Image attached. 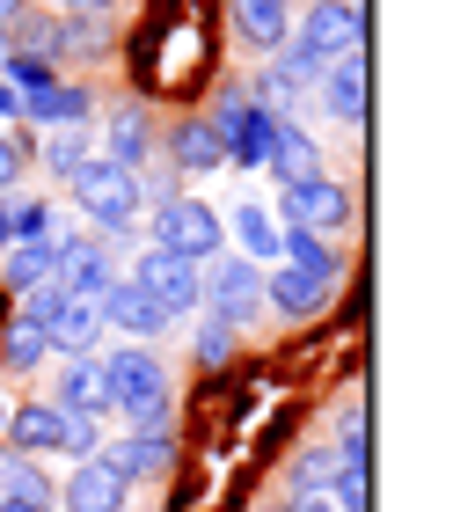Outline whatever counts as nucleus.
<instances>
[{"mask_svg": "<svg viewBox=\"0 0 475 512\" xmlns=\"http://www.w3.org/2000/svg\"><path fill=\"white\" fill-rule=\"evenodd\" d=\"M103 381H110V417H125L132 432H169V366L154 359V344H110Z\"/></svg>", "mask_w": 475, "mask_h": 512, "instance_id": "1", "label": "nucleus"}, {"mask_svg": "<svg viewBox=\"0 0 475 512\" xmlns=\"http://www.w3.org/2000/svg\"><path fill=\"white\" fill-rule=\"evenodd\" d=\"M161 52H169V96H183V88H198L205 81V66H212V37L198 30V0H161L154 22H147V37L132 44V74L139 66H154Z\"/></svg>", "mask_w": 475, "mask_h": 512, "instance_id": "2", "label": "nucleus"}, {"mask_svg": "<svg viewBox=\"0 0 475 512\" xmlns=\"http://www.w3.org/2000/svg\"><path fill=\"white\" fill-rule=\"evenodd\" d=\"M66 198L81 205L88 227H103V235H117V242H125L139 227V213H147V198H139V169H117V161H103V154L66 183Z\"/></svg>", "mask_w": 475, "mask_h": 512, "instance_id": "3", "label": "nucleus"}, {"mask_svg": "<svg viewBox=\"0 0 475 512\" xmlns=\"http://www.w3.org/2000/svg\"><path fill=\"white\" fill-rule=\"evenodd\" d=\"M147 249L183 256V264H212V256L227 249V227H220V213H212L205 198L176 191L169 205H154V242H147Z\"/></svg>", "mask_w": 475, "mask_h": 512, "instance_id": "4", "label": "nucleus"}, {"mask_svg": "<svg viewBox=\"0 0 475 512\" xmlns=\"http://www.w3.org/2000/svg\"><path fill=\"white\" fill-rule=\"evenodd\" d=\"M212 139H220V147H227V161H234V169H256V176H264V161H271V139H278V125L285 118H271V110H256L249 96H242V88H220V96H212Z\"/></svg>", "mask_w": 475, "mask_h": 512, "instance_id": "5", "label": "nucleus"}, {"mask_svg": "<svg viewBox=\"0 0 475 512\" xmlns=\"http://www.w3.org/2000/svg\"><path fill=\"white\" fill-rule=\"evenodd\" d=\"M198 278H205V308H198V315L227 322V330H249L256 315H271V308H264V271L242 264L234 249H220L212 264H198Z\"/></svg>", "mask_w": 475, "mask_h": 512, "instance_id": "6", "label": "nucleus"}, {"mask_svg": "<svg viewBox=\"0 0 475 512\" xmlns=\"http://www.w3.org/2000/svg\"><path fill=\"white\" fill-rule=\"evenodd\" d=\"M278 227H300V235H329L337 242L344 235V220H351V191L337 176H300V183H278Z\"/></svg>", "mask_w": 475, "mask_h": 512, "instance_id": "7", "label": "nucleus"}, {"mask_svg": "<svg viewBox=\"0 0 475 512\" xmlns=\"http://www.w3.org/2000/svg\"><path fill=\"white\" fill-rule=\"evenodd\" d=\"M315 66H329L337 52H351V44H366V0H307V8L293 15V37Z\"/></svg>", "mask_w": 475, "mask_h": 512, "instance_id": "8", "label": "nucleus"}, {"mask_svg": "<svg viewBox=\"0 0 475 512\" xmlns=\"http://www.w3.org/2000/svg\"><path fill=\"white\" fill-rule=\"evenodd\" d=\"M125 278H132V286L147 293L169 322L205 308V278H198V264H183V256H161V249H147V242H139V256H132V271H125Z\"/></svg>", "mask_w": 475, "mask_h": 512, "instance_id": "9", "label": "nucleus"}, {"mask_svg": "<svg viewBox=\"0 0 475 512\" xmlns=\"http://www.w3.org/2000/svg\"><path fill=\"white\" fill-rule=\"evenodd\" d=\"M95 315H103V330H117L125 344H154L161 330H169V315H161V308H154V300L132 286L125 271H117L110 286H103V300H95Z\"/></svg>", "mask_w": 475, "mask_h": 512, "instance_id": "10", "label": "nucleus"}, {"mask_svg": "<svg viewBox=\"0 0 475 512\" xmlns=\"http://www.w3.org/2000/svg\"><path fill=\"white\" fill-rule=\"evenodd\" d=\"M95 154L117 161V169H154V118H147V103H117L103 132H95Z\"/></svg>", "mask_w": 475, "mask_h": 512, "instance_id": "11", "label": "nucleus"}, {"mask_svg": "<svg viewBox=\"0 0 475 512\" xmlns=\"http://www.w3.org/2000/svg\"><path fill=\"white\" fill-rule=\"evenodd\" d=\"M315 96H322V110L337 125H351V132L366 125V44H351V52H337V59L322 66Z\"/></svg>", "mask_w": 475, "mask_h": 512, "instance_id": "12", "label": "nucleus"}, {"mask_svg": "<svg viewBox=\"0 0 475 512\" xmlns=\"http://www.w3.org/2000/svg\"><path fill=\"white\" fill-rule=\"evenodd\" d=\"M103 461L125 476V491H132V483H161V476L176 469V432H125V439H103Z\"/></svg>", "mask_w": 475, "mask_h": 512, "instance_id": "13", "label": "nucleus"}, {"mask_svg": "<svg viewBox=\"0 0 475 512\" xmlns=\"http://www.w3.org/2000/svg\"><path fill=\"white\" fill-rule=\"evenodd\" d=\"M220 227H227V249L242 256V264H256V271H271V264H278V235H285V227L271 220V205H264V198H242L234 213H220Z\"/></svg>", "mask_w": 475, "mask_h": 512, "instance_id": "14", "label": "nucleus"}, {"mask_svg": "<svg viewBox=\"0 0 475 512\" xmlns=\"http://www.w3.org/2000/svg\"><path fill=\"white\" fill-rule=\"evenodd\" d=\"M59 505L66 512H125V476L103 454L74 461V476H59Z\"/></svg>", "mask_w": 475, "mask_h": 512, "instance_id": "15", "label": "nucleus"}, {"mask_svg": "<svg viewBox=\"0 0 475 512\" xmlns=\"http://www.w3.org/2000/svg\"><path fill=\"white\" fill-rule=\"evenodd\" d=\"M52 403H59V410H81V417H110V381H103V352H81V359H59V381H52Z\"/></svg>", "mask_w": 475, "mask_h": 512, "instance_id": "16", "label": "nucleus"}, {"mask_svg": "<svg viewBox=\"0 0 475 512\" xmlns=\"http://www.w3.org/2000/svg\"><path fill=\"white\" fill-rule=\"evenodd\" d=\"M264 308L285 315V322H315L329 308V286H322V278H307V271H293V264H271L264 271Z\"/></svg>", "mask_w": 475, "mask_h": 512, "instance_id": "17", "label": "nucleus"}, {"mask_svg": "<svg viewBox=\"0 0 475 512\" xmlns=\"http://www.w3.org/2000/svg\"><path fill=\"white\" fill-rule=\"evenodd\" d=\"M88 118H95V88H81V81H52V88H37V96H22V118H15V125L59 132V125H88Z\"/></svg>", "mask_w": 475, "mask_h": 512, "instance_id": "18", "label": "nucleus"}, {"mask_svg": "<svg viewBox=\"0 0 475 512\" xmlns=\"http://www.w3.org/2000/svg\"><path fill=\"white\" fill-rule=\"evenodd\" d=\"M59 425H66V410L52 403V395H30V403H15L8 410V425H0V432H8V447L15 454H59Z\"/></svg>", "mask_w": 475, "mask_h": 512, "instance_id": "19", "label": "nucleus"}, {"mask_svg": "<svg viewBox=\"0 0 475 512\" xmlns=\"http://www.w3.org/2000/svg\"><path fill=\"white\" fill-rule=\"evenodd\" d=\"M227 8H234V37L256 44L264 59L293 37V0H227Z\"/></svg>", "mask_w": 475, "mask_h": 512, "instance_id": "20", "label": "nucleus"}, {"mask_svg": "<svg viewBox=\"0 0 475 512\" xmlns=\"http://www.w3.org/2000/svg\"><path fill=\"white\" fill-rule=\"evenodd\" d=\"M52 498H59V483L44 476L37 454L0 447V505H37V512H52Z\"/></svg>", "mask_w": 475, "mask_h": 512, "instance_id": "21", "label": "nucleus"}, {"mask_svg": "<svg viewBox=\"0 0 475 512\" xmlns=\"http://www.w3.org/2000/svg\"><path fill=\"white\" fill-rule=\"evenodd\" d=\"M169 169H176V176H212V169H227V147L212 139L205 118H176V125H169Z\"/></svg>", "mask_w": 475, "mask_h": 512, "instance_id": "22", "label": "nucleus"}, {"mask_svg": "<svg viewBox=\"0 0 475 512\" xmlns=\"http://www.w3.org/2000/svg\"><path fill=\"white\" fill-rule=\"evenodd\" d=\"M44 344H52V359L103 352V315H95V300H66V308L52 315V330H44Z\"/></svg>", "mask_w": 475, "mask_h": 512, "instance_id": "23", "label": "nucleus"}, {"mask_svg": "<svg viewBox=\"0 0 475 512\" xmlns=\"http://www.w3.org/2000/svg\"><path fill=\"white\" fill-rule=\"evenodd\" d=\"M264 176L271 183H300V176H322V147H315V132L285 118L278 139H271V161H264Z\"/></svg>", "mask_w": 475, "mask_h": 512, "instance_id": "24", "label": "nucleus"}, {"mask_svg": "<svg viewBox=\"0 0 475 512\" xmlns=\"http://www.w3.org/2000/svg\"><path fill=\"white\" fill-rule=\"evenodd\" d=\"M37 161H44V176H52V183H74L88 161H95V125H59V132H44V139H37Z\"/></svg>", "mask_w": 475, "mask_h": 512, "instance_id": "25", "label": "nucleus"}, {"mask_svg": "<svg viewBox=\"0 0 475 512\" xmlns=\"http://www.w3.org/2000/svg\"><path fill=\"white\" fill-rule=\"evenodd\" d=\"M278 264H293L307 278H322V286H337V278H344V249L329 235H300V227H285V235H278Z\"/></svg>", "mask_w": 475, "mask_h": 512, "instance_id": "26", "label": "nucleus"}, {"mask_svg": "<svg viewBox=\"0 0 475 512\" xmlns=\"http://www.w3.org/2000/svg\"><path fill=\"white\" fill-rule=\"evenodd\" d=\"M52 242H15V249H0V278H8V300L15 293H30V286H44L52 278Z\"/></svg>", "mask_w": 475, "mask_h": 512, "instance_id": "27", "label": "nucleus"}, {"mask_svg": "<svg viewBox=\"0 0 475 512\" xmlns=\"http://www.w3.org/2000/svg\"><path fill=\"white\" fill-rule=\"evenodd\" d=\"M329 505H337V512H366V454H337V461H329V491H322Z\"/></svg>", "mask_w": 475, "mask_h": 512, "instance_id": "28", "label": "nucleus"}, {"mask_svg": "<svg viewBox=\"0 0 475 512\" xmlns=\"http://www.w3.org/2000/svg\"><path fill=\"white\" fill-rule=\"evenodd\" d=\"M0 366H8V374H37V366H52V344H44V330H22V322H8V330H0Z\"/></svg>", "mask_w": 475, "mask_h": 512, "instance_id": "29", "label": "nucleus"}, {"mask_svg": "<svg viewBox=\"0 0 475 512\" xmlns=\"http://www.w3.org/2000/svg\"><path fill=\"white\" fill-rule=\"evenodd\" d=\"M66 308V293L44 278V286H30V293H15V308H8V322H22V330H52V315Z\"/></svg>", "mask_w": 475, "mask_h": 512, "instance_id": "30", "label": "nucleus"}, {"mask_svg": "<svg viewBox=\"0 0 475 512\" xmlns=\"http://www.w3.org/2000/svg\"><path fill=\"white\" fill-rule=\"evenodd\" d=\"M0 81H8L15 96H37V88L59 81V66H44V59H30V52H0Z\"/></svg>", "mask_w": 475, "mask_h": 512, "instance_id": "31", "label": "nucleus"}, {"mask_svg": "<svg viewBox=\"0 0 475 512\" xmlns=\"http://www.w3.org/2000/svg\"><path fill=\"white\" fill-rule=\"evenodd\" d=\"M234 344H242V330H227V322H198V344H190V359H198L205 366V374H220V366L234 359Z\"/></svg>", "mask_w": 475, "mask_h": 512, "instance_id": "32", "label": "nucleus"}, {"mask_svg": "<svg viewBox=\"0 0 475 512\" xmlns=\"http://www.w3.org/2000/svg\"><path fill=\"white\" fill-rule=\"evenodd\" d=\"M59 454H74V461L103 454V417H81V410H66V425H59Z\"/></svg>", "mask_w": 475, "mask_h": 512, "instance_id": "33", "label": "nucleus"}, {"mask_svg": "<svg viewBox=\"0 0 475 512\" xmlns=\"http://www.w3.org/2000/svg\"><path fill=\"white\" fill-rule=\"evenodd\" d=\"M30 176V147L15 132H0V198H15V183Z\"/></svg>", "mask_w": 475, "mask_h": 512, "instance_id": "34", "label": "nucleus"}, {"mask_svg": "<svg viewBox=\"0 0 475 512\" xmlns=\"http://www.w3.org/2000/svg\"><path fill=\"white\" fill-rule=\"evenodd\" d=\"M293 491H300V498H322V491H329V454H322V447L293 461Z\"/></svg>", "mask_w": 475, "mask_h": 512, "instance_id": "35", "label": "nucleus"}, {"mask_svg": "<svg viewBox=\"0 0 475 512\" xmlns=\"http://www.w3.org/2000/svg\"><path fill=\"white\" fill-rule=\"evenodd\" d=\"M337 454H366V410L359 403L337 417Z\"/></svg>", "mask_w": 475, "mask_h": 512, "instance_id": "36", "label": "nucleus"}, {"mask_svg": "<svg viewBox=\"0 0 475 512\" xmlns=\"http://www.w3.org/2000/svg\"><path fill=\"white\" fill-rule=\"evenodd\" d=\"M15 118H22V96H15V88H8V81H0V132H8Z\"/></svg>", "mask_w": 475, "mask_h": 512, "instance_id": "37", "label": "nucleus"}, {"mask_svg": "<svg viewBox=\"0 0 475 512\" xmlns=\"http://www.w3.org/2000/svg\"><path fill=\"white\" fill-rule=\"evenodd\" d=\"M103 8H117V0H59L52 15H103Z\"/></svg>", "mask_w": 475, "mask_h": 512, "instance_id": "38", "label": "nucleus"}, {"mask_svg": "<svg viewBox=\"0 0 475 512\" xmlns=\"http://www.w3.org/2000/svg\"><path fill=\"white\" fill-rule=\"evenodd\" d=\"M0 249H15V198H0Z\"/></svg>", "mask_w": 475, "mask_h": 512, "instance_id": "39", "label": "nucleus"}, {"mask_svg": "<svg viewBox=\"0 0 475 512\" xmlns=\"http://www.w3.org/2000/svg\"><path fill=\"white\" fill-rule=\"evenodd\" d=\"M15 22H22V0H0V37H8Z\"/></svg>", "mask_w": 475, "mask_h": 512, "instance_id": "40", "label": "nucleus"}, {"mask_svg": "<svg viewBox=\"0 0 475 512\" xmlns=\"http://www.w3.org/2000/svg\"><path fill=\"white\" fill-rule=\"evenodd\" d=\"M293 512H337V505H329V498H300Z\"/></svg>", "mask_w": 475, "mask_h": 512, "instance_id": "41", "label": "nucleus"}, {"mask_svg": "<svg viewBox=\"0 0 475 512\" xmlns=\"http://www.w3.org/2000/svg\"><path fill=\"white\" fill-rule=\"evenodd\" d=\"M0 512H37V505H0Z\"/></svg>", "mask_w": 475, "mask_h": 512, "instance_id": "42", "label": "nucleus"}, {"mask_svg": "<svg viewBox=\"0 0 475 512\" xmlns=\"http://www.w3.org/2000/svg\"><path fill=\"white\" fill-rule=\"evenodd\" d=\"M0 425H8V410H0Z\"/></svg>", "mask_w": 475, "mask_h": 512, "instance_id": "43", "label": "nucleus"}]
</instances>
